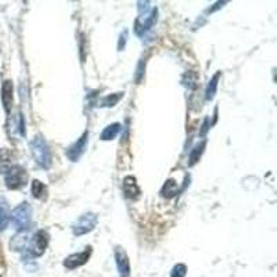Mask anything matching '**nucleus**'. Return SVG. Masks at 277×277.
<instances>
[{"label": "nucleus", "mask_w": 277, "mask_h": 277, "mask_svg": "<svg viewBox=\"0 0 277 277\" xmlns=\"http://www.w3.org/2000/svg\"><path fill=\"white\" fill-rule=\"evenodd\" d=\"M28 244H30V236H28V232L26 230H22V232H18L17 234L14 236L10 241V248L16 252H21V251H25L28 248Z\"/></svg>", "instance_id": "obj_11"}, {"label": "nucleus", "mask_w": 277, "mask_h": 277, "mask_svg": "<svg viewBox=\"0 0 277 277\" xmlns=\"http://www.w3.org/2000/svg\"><path fill=\"white\" fill-rule=\"evenodd\" d=\"M6 186L8 190H20L22 187L26 186L28 183V174L22 166L14 165L8 172L6 174Z\"/></svg>", "instance_id": "obj_3"}, {"label": "nucleus", "mask_w": 277, "mask_h": 277, "mask_svg": "<svg viewBox=\"0 0 277 277\" xmlns=\"http://www.w3.org/2000/svg\"><path fill=\"white\" fill-rule=\"evenodd\" d=\"M122 187H124V193L126 196V198L138 200V197H140V187H138L136 178L126 176V178L124 179Z\"/></svg>", "instance_id": "obj_10"}, {"label": "nucleus", "mask_w": 277, "mask_h": 277, "mask_svg": "<svg viewBox=\"0 0 277 277\" xmlns=\"http://www.w3.org/2000/svg\"><path fill=\"white\" fill-rule=\"evenodd\" d=\"M2 102L4 106V111L10 114L12 107V80H4L2 86Z\"/></svg>", "instance_id": "obj_13"}, {"label": "nucleus", "mask_w": 277, "mask_h": 277, "mask_svg": "<svg viewBox=\"0 0 277 277\" xmlns=\"http://www.w3.org/2000/svg\"><path fill=\"white\" fill-rule=\"evenodd\" d=\"M16 156L12 150L8 148H2L0 150V174L6 175L7 172L14 166Z\"/></svg>", "instance_id": "obj_12"}, {"label": "nucleus", "mask_w": 277, "mask_h": 277, "mask_svg": "<svg viewBox=\"0 0 277 277\" xmlns=\"http://www.w3.org/2000/svg\"><path fill=\"white\" fill-rule=\"evenodd\" d=\"M20 133L25 136V120L24 115H20Z\"/></svg>", "instance_id": "obj_26"}, {"label": "nucleus", "mask_w": 277, "mask_h": 277, "mask_svg": "<svg viewBox=\"0 0 277 277\" xmlns=\"http://www.w3.org/2000/svg\"><path fill=\"white\" fill-rule=\"evenodd\" d=\"M30 151H32V157L35 158L36 164L43 169H48L53 164V156L52 150L46 143V140L40 136H36L30 142Z\"/></svg>", "instance_id": "obj_1"}, {"label": "nucleus", "mask_w": 277, "mask_h": 277, "mask_svg": "<svg viewBox=\"0 0 277 277\" xmlns=\"http://www.w3.org/2000/svg\"><path fill=\"white\" fill-rule=\"evenodd\" d=\"M196 82H197V76H196L193 72L186 74L184 78H183V84H186L188 88H194V86H196Z\"/></svg>", "instance_id": "obj_22"}, {"label": "nucleus", "mask_w": 277, "mask_h": 277, "mask_svg": "<svg viewBox=\"0 0 277 277\" xmlns=\"http://www.w3.org/2000/svg\"><path fill=\"white\" fill-rule=\"evenodd\" d=\"M223 4H226V2H218L216 4H215V7H212V8H210V10H208V12H216V10H219L220 7H223Z\"/></svg>", "instance_id": "obj_27"}, {"label": "nucleus", "mask_w": 277, "mask_h": 277, "mask_svg": "<svg viewBox=\"0 0 277 277\" xmlns=\"http://www.w3.org/2000/svg\"><path fill=\"white\" fill-rule=\"evenodd\" d=\"M88 138H89V133L84 132V136L79 138L76 143H74L71 147H68L66 151V157L70 158L72 162H78L80 157L84 154L86 147H88Z\"/></svg>", "instance_id": "obj_7"}, {"label": "nucleus", "mask_w": 277, "mask_h": 277, "mask_svg": "<svg viewBox=\"0 0 277 277\" xmlns=\"http://www.w3.org/2000/svg\"><path fill=\"white\" fill-rule=\"evenodd\" d=\"M92 256V247H88L84 250V252L74 254V255H70L68 258H66L64 260V266L70 270H74V269H78L80 266H84V264H88V260L90 259Z\"/></svg>", "instance_id": "obj_8"}, {"label": "nucleus", "mask_w": 277, "mask_h": 277, "mask_svg": "<svg viewBox=\"0 0 277 277\" xmlns=\"http://www.w3.org/2000/svg\"><path fill=\"white\" fill-rule=\"evenodd\" d=\"M48 238L50 237H48V232H44V230L36 232L34 234V237H32L30 244H28V256H30V258L42 256L43 254L46 252V250H48Z\"/></svg>", "instance_id": "obj_4"}, {"label": "nucleus", "mask_w": 277, "mask_h": 277, "mask_svg": "<svg viewBox=\"0 0 277 277\" xmlns=\"http://www.w3.org/2000/svg\"><path fill=\"white\" fill-rule=\"evenodd\" d=\"M124 97V93H115V94H110V96L104 97L102 100V107H107V108H111V107H115L118 102H120V98Z\"/></svg>", "instance_id": "obj_20"}, {"label": "nucleus", "mask_w": 277, "mask_h": 277, "mask_svg": "<svg viewBox=\"0 0 277 277\" xmlns=\"http://www.w3.org/2000/svg\"><path fill=\"white\" fill-rule=\"evenodd\" d=\"M12 222L14 224V228L22 232V230H28L32 220V206L28 202H22L20 204L17 208H14L12 212Z\"/></svg>", "instance_id": "obj_2"}, {"label": "nucleus", "mask_w": 277, "mask_h": 277, "mask_svg": "<svg viewBox=\"0 0 277 277\" xmlns=\"http://www.w3.org/2000/svg\"><path fill=\"white\" fill-rule=\"evenodd\" d=\"M205 146H206V140L198 143V144L196 146L193 150H192V152H190V162H188L190 166H193V165H196V164L198 162L200 158H201V156H202V152H204L205 150Z\"/></svg>", "instance_id": "obj_18"}, {"label": "nucleus", "mask_w": 277, "mask_h": 277, "mask_svg": "<svg viewBox=\"0 0 277 277\" xmlns=\"http://www.w3.org/2000/svg\"><path fill=\"white\" fill-rule=\"evenodd\" d=\"M120 129H122V125L120 124H112V125H108V126L106 128L102 133V142H110V140H114L116 136H118V133L120 132Z\"/></svg>", "instance_id": "obj_16"}, {"label": "nucleus", "mask_w": 277, "mask_h": 277, "mask_svg": "<svg viewBox=\"0 0 277 277\" xmlns=\"http://www.w3.org/2000/svg\"><path fill=\"white\" fill-rule=\"evenodd\" d=\"M115 260H116V268L120 272V277L130 276V262L128 258V254L125 250L120 247H116L115 250Z\"/></svg>", "instance_id": "obj_9"}, {"label": "nucleus", "mask_w": 277, "mask_h": 277, "mask_svg": "<svg viewBox=\"0 0 277 277\" xmlns=\"http://www.w3.org/2000/svg\"><path fill=\"white\" fill-rule=\"evenodd\" d=\"M8 223H10V214H8V206L4 202L0 205V232L6 229Z\"/></svg>", "instance_id": "obj_19"}, {"label": "nucleus", "mask_w": 277, "mask_h": 277, "mask_svg": "<svg viewBox=\"0 0 277 277\" xmlns=\"http://www.w3.org/2000/svg\"><path fill=\"white\" fill-rule=\"evenodd\" d=\"M220 75L222 74L218 72L214 78L210 80V84H208V86H206V90H205V98L208 100V102H211V100H214V97H215V94H216V90H218V84H219V79H220Z\"/></svg>", "instance_id": "obj_17"}, {"label": "nucleus", "mask_w": 277, "mask_h": 277, "mask_svg": "<svg viewBox=\"0 0 277 277\" xmlns=\"http://www.w3.org/2000/svg\"><path fill=\"white\" fill-rule=\"evenodd\" d=\"M126 42H128V30H124V34H122L120 38V43H118V50H120V52H124V50H125V48H126Z\"/></svg>", "instance_id": "obj_23"}, {"label": "nucleus", "mask_w": 277, "mask_h": 277, "mask_svg": "<svg viewBox=\"0 0 277 277\" xmlns=\"http://www.w3.org/2000/svg\"><path fill=\"white\" fill-rule=\"evenodd\" d=\"M30 192H32V196L36 200H40V201H46L48 200V187L44 186V183H42L40 180L32 182Z\"/></svg>", "instance_id": "obj_14"}, {"label": "nucleus", "mask_w": 277, "mask_h": 277, "mask_svg": "<svg viewBox=\"0 0 277 277\" xmlns=\"http://www.w3.org/2000/svg\"><path fill=\"white\" fill-rule=\"evenodd\" d=\"M97 220H98V219H97L96 214H92V212L84 214V215H82V216L79 218L78 220L72 224V233L75 236H78V237L90 233V232H93V230L96 229Z\"/></svg>", "instance_id": "obj_5"}, {"label": "nucleus", "mask_w": 277, "mask_h": 277, "mask_svg": "<svg viewBox=\"0 0 277 277\" xmlns=\"http://www.w3.org/2000/svg\"><path fill=\"white\" fill-rule=\"evenodd\" d=\"M208 130H210V118H205L204 125H202V130H201V136H205Z\"/></svg>", "instance_id": "obj_25"}, {"label": "nucleus", "mask_w": 277, "mask_h": 277, "mask_svg": "<svg viewBox=\"0 0 277 277\" xmlns=\"http://www.w3.org/2000/svg\"><path fill=\"white\" fill-rule=\"evenodd\" d=\"M178 193H179V186L174 179H169L161 190V196L165 198H174L175 196H178Z\"/></svg>", "instance_id": "obj_15"}, {"label": "nucleus", "mask_w": 277, "mask_h": 277, "mask_svg": "<svg viewBox=\"0 0 277 277\" xmlns=\"http://www.w3.org/2000/svg\"><path fill=\"white\" fill-rule=\"evenodd\" d=\"M187 268L183 264H178V265L170 272V277H186Z\"/></svg>", "instance_id": "obj_21"}, {"label": "nucleus", "mask_w": 277, "mask_h": 277, "mask_svg": "<svg viewBox=\"0 0 277 277\" xmlns=\"http://www.w3.org/2000/svg\"><path fill=\"white\" fill-rule=\"evenodd\" d=\"M158 17V10L157 8H152L150 12H147L144 16H140L134 22V32L138 36H144V34L147 30H150L156 22H157Z\"/></svg>", "instance_id": "obj_6"}, {"label": "nucleus", "mask_w": 277, "mask_h": 277, "mask_svg": "<svg viewBox=\"0 0 277 277\" xmlns=\"http://www.w3.org/2000/svg\"><path fill=\"white\" fill-rule=\"evenodd\" d=\"M144 66H146V61H140V64H138V75H136V82L140 84L142 82V79H143V75H144Z\"/></svg>", "instance_id": "obj_24"}]
</instances>
